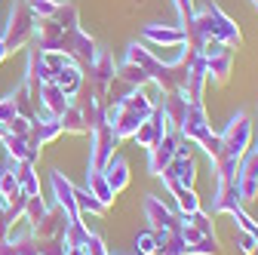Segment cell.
I'll use <instances>...</instances> for the list:
<instances>
[{
    "instance_id": "cell-34",
    "label": "cell",
    "mask_w": 258,
    "mask_h": 255,
    "mask_svg": "<svg viewBox=\"0 0 258 255\" xmlns=\"http://www.w3.org/2000/svg\"><path fill=\"white\" fill-rule=\"evenodd\" d=\"M0 255H19V252H16V246H13L10 240H4V237H0Z\"/></svg>"
},
{
    "instance_id": "cell-26",
    "label": "cell",
    "mask_w": 258,
    "mask_h": 255,
    "mask_svg": "<svg viewBox=\"0 0 258 255\" xmlns=\"http://www.w3.org/2000/svg\"><path fill=\"white\" fill-rule=\"evenodd\" d=\"M74 200H77V212H80V215H95V218H102V215L108 212V206L95 200L86 187H74Z\"/></svg>"
},
{
    "instance_id": "cell-22",
    "label": "cell",
    "mask_w": 258,
    "mask_h": 255,
    "mask_svg": "<svg viewBox=\"0 0 258 255\" xmlns=\"http://www.w3.org/2000/svg\"><path fill=\"white\" fill-rule=\"evenodd\" d=\"M187 99H184V92H163L160 95V105L157 108H163V114L169 117V123H172V130H178L181 126V120H184V114H187Z\"/></svg>"
},
{
    "instance_id": "cell-6",
    "label": "cell",
    "mask_w": 258,
    "mask_h": 255,
    "mask_svg": "<svg viewBox=\"0 0 258 255\" xmlns=\"http://www.w3.org/2000/svg\"><path fill=\"white\" fill-rule=\"evenodd\" d=\"M86 71H89V89L95 95H102V99H108L114 83H117V65H114V55L108 49H99L95 46L92 58L86 61Z\"/></svg>"
},
{
    "instance_id": "cell-18",
    "label": "cell",
    "mask_w": 258,
    "mask_h": 255,
    "mask_svg": "<svg viewBox=\"0 0 258 255\" xmlns=\"http://www.w3.org/2000/svg\"><path fill=\"white\" fill-rule=\"evenodd\" d=\"M231 68H234V49H224V52L206 58V80L215 86H224L231 80Z\"/></svg>"
},
{
    "instance_id": "cell-17",
    "label": "cell",
    "mask_w": 258,
    "mask_h": 255,
    "mask_svg": "<svg viewBox=\"0 0 258 255\" xmlns=\"http://www.w3.org/2000/svg\"><path fill=\"white\" fill-rule=\"evenodd\" d=\"M49 181H52L55 206H61L64 212H68V218H71V221H74V218H80V212H77V200H74V184L64 178L61 172H52V175H49Z\"/></svg>"
},
{
    "instance_id": "cell-36",
    "label": "cell",
    "mask_w": 258,
    "mask_h": 255,
    "mask_svg": "<svg viewBox=\"0 0 258 255\" xmlns=\"http://www.w3.org/2000/svg\"><path fill=\"white\" fill-rule=\"evenodd\" d=\"M25 4H28V7H34V4H40V0H25Z\"/></svg>"
},
{
    "instance_id": "cell-25",
    "label": "cell",
    "mask_w": 258,
    "mask_h": 255,
    "mask_svg": "<svg viewBox=\"0 0 258 255\" xmlns=\"http://www.w3.org/2000/svg\"><path fill=\"white\" fill-rule=\"evenodd\" d=\"M16 175H19V190L25 197H40V175H37L34 163H22Z\"/></svg>"
},
{
    "instance_id": "cell-39",
    "label": "cell",
    "mask_w": 258,
    "mask_h": 255,
    "mask_svg": "<svg viewBox=\"0 0 258 255\" xmlns=\"http://www.w3.org/2000/svg\"><path fill=\"white\" fill-rule=\"evenodd\" d=\"M255 200H258V190H255Z\"/></svg>"
},
{
    "instance_id": "cell-27",
    "label": "cell",
    "mask_w": 258,
    "mask_h": 255,
    "mask_svg": "<svg viewBox=\"0 0 258 255\" xmlns=\"http://www.w3.org/2000/svg\"><path fill=\"white\" fill-rule=\"evenodd\" d=\"M172 197H175L178 215H190V212H197V209H200V197L194 194V187H175V190H172Z\"/></svg>"
},
{
    "instance_id": "cell-37",
    "label": "cell",
    "mask_w": 258,
    "mask_h": 255,
    "mask_svg": "<svg viewBox=\"0 0 258 255\" xmlns=\"http://www.w3.org/2000/svg\"><path fill=\"white\" fill-rule=\"evenodd\" d=\"M249 4H252V10H258V0H249Z\"/></svg>"
},
{
    "instance_id": "cell-30",
    "label": "cell",
    "mask_w": 258,
    "mask_h": 255,
    "mask_svg": "<svg viewBox=\"0 0 258 255\" xmlns=\"http://www.w3.org/2000/svg\"><path fill=\"white\" fill-rule=\"evenodd\" d=\"M136 249H139V255H154V252H157V237H154V231L139 234V237H136Z\"/></svg>"
},
{
    "instance_id": "cell-32",
    "label": "cell",
    "mask_w": 258,
    "mask_h": 255,
    "mask_svg": "<svg viewBox=\"0 0 258 255\" xmlns=\"http://www.w3.org/2000/svg\"><path fill=\"white\" fill-rule=\"evenodd\" d=\"M200 148L206 151V157H209V160H215V157L221 154V136H215V133H212L206 142H200Z\"/></svg>"
},
{
    "instance_id": "cell-11",
    "label": "cell",
    "mask_w": 258,
    "mask_h": 255,
    "mask_svg": "<svg viewBox=\"0 0 258 255\" xmlns=\"http://www.w3.org/2000/svg\"><path fill=\"white\" fill-rule=\"evenodd\" d=\"M145 218H148V225H151L154 234H157V231H172V228L181 225V215L172 212L157 194H148V197H145Z\"/></svg>"
},
{
    "instance_id": "cell-4",
    "label": "cell",
    "mask_w": 258,
    "mask_h": 255,
    "mask_svg": "<svg viewBox=\"0 0 258 255\" xmlns=\"http://www.w3.org/2000/svg\"><path fill=\"white\" fill-rule=\"evenodd\" d=\"M194 28L203 34V40H218V43H224L228 49H240L243 46V34H240V28H237V22L224 13L215 0H206V4L194 13Z\"/></svg>"
},
{
    "instance_id": "cell-29",
    "label": "cell",
    "mask_w": 258,
    "mask_h": 255,
    "mask_svg": "<svg viewBox=\"0 0 258 255\" xmlns=\"http://www.w3.org/2000/svg\"><path fill=\"white\" fill-rule=\"evenodd\" d=\"M16 194H19V175L13 169H4V172H0V197L10 203Z\"/></svg>"
},
{
    "instance_id": "cell-38",
    "label": "cell",
    "mask_w": 258,
    "mask_h": 255,
    "mask_svg": "<svg viewBox=\"0 0 258 255\" xmlns=\"http://www.w3.org/2000/svg\"><path fill=\"white\" fill-rule=\"evenodd\" d=\"M252 142H258V130H255V139H252Z\"/></svg>"
},
{
    "instance_id": "cell-10",
    "label": "cell",
    "mask_w": 258,
    "mask_h": 255,
    "mask_svg": "<svg viewBox=\"0 0 258 255\" xmlns=\"http://www.w3.org/2000/svg\"><path fill=\"white\" fill-rule=\"evenodd\" d=\"M169 130H172V123H169V117L163 114V108H154V111H151V117L139 126V130H136V136H133V139H136V145H139V148H145V151H148V148H154L160 139H163Z\"/></svg>"
},
{
    "instance_id": "cell-14",
    "label": "cell",
    "mask_w": 258,
    "mask_h": 255,
    "mask_svg": "<svg viewBox=\"0 0 258 255\" xmlns=\"http://www.w3.org/2000/svg\"><path fill=\"white\" fill-rule=\"evenodd\" d=\"M142 40L154 43V46L181 49L184 46V31H181V25H145L142 28Z\"/></svg>"
},
{
    "instance_id": "cell-24",
    "label": "cell",
    "mask_w": 258,
    "mask_h": 255,
    "mask_svg": "<svg viewBox=\"0 0 258 255\" xmlns=\"http://www.w3.org/2000/svg\"><path fill=\"white\" fill-rule=\"evenodd\" d=\"M86 190H89V194L95 197V200H99V203H105L108 209L114 206V190L108 187V181H105V172H89L86 175Z\"/></svg>"
},
{
    "instance_id": "cell-7",
    "label": "cell",
    "mask_w": 258,
    "mask_h": 255,
    "mask_svg": "<svg viewBox=\"0 0 258 255\" xmlns=\"http://www.w3.org/2000/svg\"><path fill=\"white\" fill-rule=\"evenodd\" d=\"M92 139V148H89V172H102L108 166V160L114 157V151L120 148V139L114 136V130L108 123L102 126H95V130L89 133Z\"/></svg>"
},
{
    "instance_id": "cell-35",
    "label": "cell",
    "mask_w": 258,
    "mask_h": 255,
    "mask_svg": "<svg viewBox=\"0 0 258 255\" xmlns=\"http://www.w3.org/2000/svg\"><path fill=\"white\" fill-rule=\"evenodd\" d=\"M7 55H10V52H7V46H4V40H0V61H4Z\"/></svg>"
},
{
    "instance_id": "cell-1",
    "label": "cell",
    "mask_w": 258,
    "mask_h": 255,
    "mask_svg": "<svg viewBox=\"0 0 258 255\" xmlns=\"http://www.w3.org/2000/svg\"><path fill=\"white\" fill-rule=\"evenodd\" d=\"M34 46L40 52H64L74 61H89L95 40L80 28V10L71 0H58L52 16H34Z\"/></svg>"
},
{
    "instance_id": "cell-5",
    "label": "cell",
    "mask_w": 258,
    "mask_h": 255,
    "mask_svg": "<svg viewBox=\"0 0 258 255\" xmlns=\"http://www.w3.org/2000/svg\"><path fill=\"white\" fill-rule=\"evenodd\" d=\"M31 37H34V10H31L25 0H13L7 25L0 28V40H4L7 52L13 55L16 49H25L31 43Z\"/></svg>"
},
{
    "instance_id": "cell-8",
    "label": "cell",
    "mask_w": 258,
    "mask_h": 255,
    "mask_svg": "<svg viewBox=\"0 0 258 255\" xmlns=\"http://www.w3.org/2000/svg\"><path fill=\"white\" fill-rule=\"evenodd\" d=\"M178 234L184 240V249L187 255H221V243L215 234H206L200 231L187 215H181V225H178Z\"/></svg>"
},
{
    "instance_id": "cell-3",
    "label": "cell",
    "mask_w": 258,
    "mask_h": 255,
    "mask_svg": "<svg viewBox=\"0 0 258 255\" xmlns=\"http://www.w3.org/2000/svg\"><path fill=\"white\" fill-rule=\"evenodd\" d=\"M157 108V102L145 89H126L123 95H117L114 102L105 105V123L114 130V136L123 139H133L136 130L151 117V111Z\"/></svg>"
},
{
    "instance_id": "cell-19",
    "label": "cell",
    "mask_w": 258,
    "mask_h": 255,
    "mask_svg": "<svg viewBox=\"0 0 258 255\" xmlns=\"http://www.w3.org/2000/svg\"><path fill=\"white\" fill-rule=\"evenodd\" d=\"M52 83H55L64 95H68V99H74V95L83 89V71H80V65H77V61H68L64 68H58V71H55Z\"/></svg>"
},
{
    "instance_id": "cell-28",
    "label": "cell",
    "mask_w": 258,
    "mask_h": 255,
    "mask_svg": "<svg viewBox=\"0 0 258 255\" xmlns=\"http://www.w3.org/2000/svg\"><path fill=\"white\" fill-rule=\"evenodd\" d=\"M46 212H49V206H46L40 197H28V203H25V218H22V221H28V225L34 228Z\"/></svg>"
},
{
    "instance_id": "cell-9",
    "label": "cell",
    "mask_w": 258,
    "mask_h": 255,
    "mask_svg": "<svg viewBox=\"0 0 258 255\" xmlns=\"http://www.w3.org/2000/svg\"><path fill=\"white\" fill-rule=\"evenodd\" d=\"M175 133H178L181 139L194 142V145L206 142V139L212 136V123H209L206 108H203V105H187V114H184V120H181V126H178Z\"/></svg>"
},
{
    "instance_id": "cell-31",
    "label": "cell",
    "mask_w": 258,
    "mask_h": 255,
    "mask_svg": "<svg viewBox=\"0 0 258 255\" xmlns=\"http://www.w3.org/2000/svg\"><path fill=\"white\" fill-rule=\"evenodd\" d=\"M237 246H240V252H243V255H255V252H258L255 237H252V234H246V231H240V228H237Z\"/></svg>"
},
{
    "instance_id": "cell-20",
    "label": "cell",
    "mask_w": 258,
    "mask_h": 255,
    "mask_svg": "<svg viewBox=\"0 0 258 255\" xmlns=\"http://www.w3.org/2000/svg\"><path fill=\"white\" fill-rule=\"evenodd\" d=\"M58 126H61V133H68V136H86V133H92L89 123H86V114H83V108L77 102H71L68 108L58 114Z\"/></svg>"
},
{
    "instance_id": "cell-16",
    "label": "cell",
    "mask_w": 258,
    "mask_h": 255,
    "mask_svg": "<svg viewBox=\"0 0 258 255\" xmlns=\"http://www.w3.org/2000/svg\"><path fill=\"white\" fill-rule=\"evenodd\" d=\"M237 206H243L237 181H215V194H212V215H231Z\"/></svg>"
},
{
    "instance_id": "cell-15",
    "label": "cell",
    "mask_w": 258,
    "mask_h": 255,
    "mask_svg": "<svg viewBox=\"0 0 258 255\" xmlns=\"http://www.w3.org/2000/svg\"><path fill=\"white\" fill-rule=\"evenodd\" d=\"M68 221H71L68 212H64L61 206H55V209H49L31 231H34L37 240H64V228H68Z\"/></svg>"
},
{
    "instance_id": "cell-40",
    "label": "cell",
    "mask_w": 258,
    "mask_h": 255,
    "mask_svg": "<svg viewBox=\"0 0 258 255\" xmlns=\"http://www.w3.org/2000/svg\"><path fill=\"white\" fill-rule=\"evenodd\" d=\"M0 145H4V142H0Z\"/></svg>"
},
{
    "instance_id": "cell-12",
    "label": "cell",
    "mask_w": 258,
    "mask_h": 255,
    "mask_svg": "<svg viewBox=\"0 0 258 255\" xmlns=\"http://www.w3.org/2000/svg\"><path fill=\"white\" fill-rule=\"evenodd\" d=\"M237 190H240V200H255V190H258V148L246 151V157L237 166Z\"/></svg>"
},
{
    "instance_id": "cell-33",
    "label": "cell",
    "mask_w": 258,
    "mask_h": 255,
    "mask_svg": "<svg viewBox=\"0 0 258 255\" xmlns=\"http://www.w3.org/2000/svg\"><path fill=\"white\" fill-rule=\"evenodd\" d=\"M175 10H178V19L181 22H187L194 13H197V10H194V0H175Z\"/></svg>"
},
{
    "instance_id": "cell-2",
    "label": "cell",
    "mask_w": 258,
    "mask_h": 255,
    "mask_svg": "<svg viewBox=\"0 0 258 255\" xmlns=\"http://www.w3.org/2000/svg\"><path fill=\"white\" fill-rule=\"evenodd\" d=\"M255 139V123L246 111H237L228 123V130L221 133V154L212 160V172L215 181H234L237 178V166L246 157V151L252 148Z\"/></svg>"
},
{
    "instance_id": "cell-21",
    "label": "cell",
    "mask_w": 258,
    "mask_h": 255,
    "mask_svg": "<svg viewBox=\"0 0 258 255\" xmlns=\"http://www.w3.org/2000/svg\"><path fill=\"white\" fill-rule=\"evenodd\" d=\"M61 136V126H58V117H37L34 126H31V142H34V148H46L49 142H55Z\"/></svg>"
},
{
    "instance_id": "cell-13",
    "label": "cell",
    "mask_w": 258,
    "mask_h": 255,
    "mask_svg": "<svg viewBox=\"0 0 258 255\" xmlns=\"http://www.w3.org/2000/svg\"><path fill=\"white\" fill-rule=\"evenodd\" d=\"M175 154H178V133L169 130L154 148H148V169H151V175H160V172H163V169L175 160Z\"/></svg>"
},
{
    "instance_id": "cell-23",
    "label": "cell",
    "mask_w": 258,
    "mask_h": 255,
    "mask_svg": "<svg viewBox=\"0 0 258 255\" xmlns=\"http://www.w3.org/2000/svg\"><path fill=\"white\" fill-rule=\"evenodd\" d=\"M102 172H105V181H108V187L114 190V194L126 190V184H129V163H126V157L114 154L111 160H108V166H105Z\"/></svg>"
}]
</instances>
